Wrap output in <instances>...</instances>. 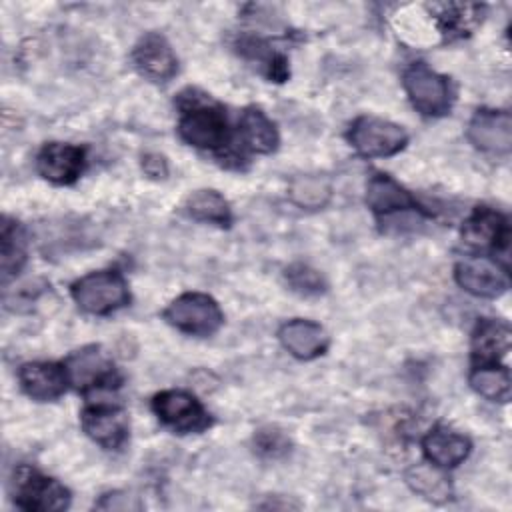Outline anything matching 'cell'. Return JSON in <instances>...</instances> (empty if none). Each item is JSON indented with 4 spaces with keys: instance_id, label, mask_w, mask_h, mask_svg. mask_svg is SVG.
I'll return each instance as SVG.
<instances>
[{
    "instance_id": "cell-1",
    "label": "cell",
    "mask_w": 512,
    "mask_h": 512,
    "mask_svg": "<svg viewBox=\"0 0 512 512\" xmlns=\"http://www.w3.org/2000/svg\"><path fill=\"white\" fill-rule=\"evenodd\" d=\"M74 302L88 314L104 316L128 304L126 280L114 270L90 272L72 284Z\"/></svg>"
},
{
    "instance_id": "cell-2",
    "label": "cell",
    "mask_w": 512,
    "mask_h": 512,
    "mask_svg": "<svg viewBox=\"0 0 512 512\" xmlns=\"http://www.w3.org/2000/svg\"><path fill=\"white\" fill-rule=\"evenodd\" d=\"M164 318L174 328L192 336H210L224 322L216 300L200 292H186L172 300L164 310Z\"/></svg>"
},
{
    "instance_id": "cell-3",
    "label": "cell",
    "mask_w": 512,
    "mask_h": 512,
    "mask_svg": "<svg viewBox=\"0 0 512 512\" xmlns=\"http://www.w3.org/2000/svg\"><path fill=\"white\" fill-rule=\"evenodd\" d=\"M14 502L24 510L50 512L64 510L70 504V492L54 478L42 476L34 468L20 466L14 472Z\"/></svg>"
},
{
    "instance_id": "cell-4",
    "label": "cell",
    "mask_w": 512,
    "mask_h": 512,
    "mask_svg": "<svg viewBox=\"0 0 512 512\" xmlns=\"http://www.w3.org/2000/svg\"><path fill=\"white\" fill-rule=\"evenodd\" d=\"M178 132L184 142L202 150H220L228 142V124L224 112L208 102H196L184 108Z\"/></svg>"
},
{
    "instance_id": "cell-5",
    "label": "cell",
    "mask_w": 512,
    "mask_h": 512,
    "mask_svg": "<svg viewBox=\"0 0 512 512\" xmlns=\"http://www.w3.org/2000/svg\"><path fill=\"white\" fill-rule=\"evenodd\" d=\"M348 140L358 154L366 158H384L400 152L406 146L408 136L394 122L376 116H360L354 120Z\"/></svg>"
},
{
    "instance_id": "cell-6",
    "label": "cell",
    "mask_w": 512,
    "mask_h": 512,
    "mask_svg": "<svg viewBox=\"0 0 512 512\" xmlns=\"http://www.w3.org/2000/svg\"><path fill=\"white\" fill-rule=\"evenodd\" d=\"M404 88L414 108L424 116H442L450 110L448 80L424 62H414L404 70Z\"/></svg>"
},
{
    "instance_id": "cell-7",
    "label": "cell",
    "mask_w": 512,
    "mask_h": 512,
    "mask_svg": "<svg viewBox=\"0 0 512 512\" xmlns=\"http://www.w3.org/2000/svg\"><path fill=\"white\" fill-rule=\"evenodd\" d=\"M152 408L160 422L176 432H202L210 426V414L184 390H164L156 394Z\"/></svg>"
},
{
    "instance_id": "cell-8",
    "label": "cell",
    "mask_w": 512,
    "mask_h": 512,
    "mask_svg": "<svg viewBox=\"0 0 512 512\" xmlns=\"http://www.w3.org/2000/svg\"><path fill=\"white\" fill-rule=\"evenodd\" d=\"M456 282L470 294L482 298H496L506 292L508 288V274L506 270L486 258V256H472L464 258L456 264L454 270Z\"/></svg>"
},
{
    "instance_id": "cell-9",
    "label": "cell",
    "mask_w": 512,
    "mask_h": 512,
    "mask_svg": "<svg viewBox=\"0 0 512 512\" xmlns=\"http://www.w3.org/2000/svg\"><path fill=\"white\" fill-rule=\"evenodd\" d=\"M82 428L84 432L100 446L108 450H118L128 440V416L118 406L96 404L88 406L82 412Z\"/></svg>"
},
{
    "instance_id": "cell-10",
    "label": "cell",
    "mask_w": 512,
    "mask_h": 512,
    "mask_svg": "<svg viewBox=\"0 0 512 512\" xmlns=\"http://www.w3.org/2000/svg\"><path fill=\"white\" fill-rule=\"evenodd\" d=\"M470 142L490 154H508L512 148V118L504 110H478L468 124Z\"/></svg>"
},
{
    "instance_id": "cell-11",
    "label": "cell",
    "mask_w": 512,
    "mask_h": 512,
    "mask_svg": "<svg viewBox=\"0 0 512 512\" xmlns=\"http://www.w3.org/2000/svg\"><path fill=\"white\" fill-rule=\"evenodd\" d=\"M134 68L152 82H168L176 70L178 60L164 36L150 32L140 38L132 52Z\"/></svg>"
},
{
    "instance_id": "cell-12",
    "label": "cell",
    "mask_w": 512,
    "mask_h": 512,
    "mask_svg": "<svg viewBox=\"0 0 512 512\" xmlns=\"http://www.w3.org/2000/svg\"><path fill=\"white\" fill-rule=\"evenodd\" d=\"M68 380L80 390L110 388L116 382V374L108 358L96 346L76 350L66 362Z\"/></svg>"
},
{
    "instance_id": "cell-13",
    "label": "cell",
    "mask_w": 512,
    "mask_h": 512,
    "mask_svg": "<svg viewBox=\"0 0 512 512\" xmlns=\"http://www.w3.org/2000/svg\"><path fill=\"white\" fill-rule=\"evenodd\" d=\"M38 172L54 184H72L84 168V150L74 144L50 142L36 158Z\"/></svg>"
},
{
    "instance_id": "cell-14",
    "label": "cell",
    "mask_w": 512,
    "mask_h": 512,
    "mask_svg": "<svg viewBox=\"0 0 512 512\" xmlns=\"http://www.w3.org/2000/svg\"><path fill=\"white\" fill-rule=\"evenodd\" d=\"M18 380L22 390L40 402L56 400L64 394L68 380L66 366L54 362H28L18 370Z\"/></svg>"
},
{
    "instance_id": "cell-15",
    "label": "cell",
    "mask_w": 512,
    "mask_h": 512,
    "mask_svg": "<svg viewBox=\"0 0 512 512\" xmlns=\"http://www.w3.org/2000/svg\"><path fill=\"white\" fill-rule=\"evenodd\" d=\"M278 338L282 346L300 360H312L324 354V350L328 348V336L324 328L316 322L302 320V318L282 324Z\"/></svg>"
},
{
    "instance_id": "cell-16",
    "label": "cell",
    "mask_w": 512,
    "mask_h": 512,
    "mask_svg": "<svg viewBox=\"0 0 512 512\" xmlns=\"http://www.w3.org/2000/svg\"><path fill=\"white\" fill-rule=\"evenodd\" d=\"M422 448L426 458L438 468H454L470 454V440L458 432L446 428L430 430L424 440Z\"/></svg>"
},
{
    "instance_id": "cell-17",
    "label": "cell",
    "mask_w": 512,
    "mask_h": 512,
    "mask_svg": "<svg viewBox=\"0 0 512 512\" xmlns=\"http://www.w3.org/2000/svg\"><path fill=\"white\" fill-rule=\"evenodd\" d=\"M462 236L472 246H506L508 244V224L506 220L490 210V208H478L464 224Z\"/></svg>"
},
{
    "instance_id": "cell-18",
    "label": "cell",
    "mask_w": 512,
    "mask_h": 512,
    "mask_svg": "<svg viewBox=\"0 0 512 512\" xmlns=\"http://www.w3.org/2000/svg\"><path fill=\"white\" fill-rule=\"evenodd\" d=\"M366 202L376 214H392L396 210L416 208V202L410 196V192L386 174H374L368 180Z\"/></svg>"
},
{
    "instance_id": "cell-19",
    "label": "cell",
    "mask_w": 512,
    "mask_h": 512,
    "mask_svg": "<svg viewBox=\"0 0 512 512\" xmlns=\"http://www.w3.org/2000/svg\"><path fill=\"white\" fill-rule=\"evenodd\" d=\"M428 10L432 12L434 20L438 22V28L448 38L464 36L468 34L476 22L480 20L482 6L478 4H458V2H442V4H430Z\"/></svg>"
},
{
    "instance_id": "cell-20",
    "label": "cell",
    "mask_w": 512,
    "mask_h": 512,
    "mask_svg": "<svg viewBox=\"0 0 512 512\" xmlns=\"http://www.w3.org/2000/svg\"><path fill=\"white\" fill-rule=\"evenodd\" d=\"M510 350V328L498 320H482L472 336L474 358L492 364Z\"/></svg>"
},
{
    "instance_id": "cell-21",
    "label": "cell",
    "mask_w": 512,
    "mask_h": 512,
    "mask_svg": "<svg viewBox=\"0 0 512 512\" xmlns=\"http://www.w3.org/2000/svg\"><path fill=\"white\" fill-rule=\"evenodd\" d=\"M240 132L248 148L270 154L278 146V130L260 108H246L240 118Z\"/></svg>"
},
{
    "instance_id": "cell-22",
    "label": "cell",
    "mask_w": 512,
    "mask_h": 512,
    "mask_svg": "<svg viewBox=\"0 0 512 512\" xmlns=\"http://www.w3.org/2000/svg\"><path fill=\"white\" fill-rule=\"evenodd\" d=\"M184 208L194 220L200 222H210L216 226H228L232 222L230 206L216 190H196L188 196Z\"/></svg>"
},
{
    "instance_id": "cell-23",
    "label": "cell",
    "mask_w": 512,
    "mask_h": 512,
    "mask_svg": "<svg viewBox=\"0 0 512 512\" xmlns=\"http://www.w3.org/2000/svg\"><path fill=\"white\" fill-rule=\"evenodd\" d=\"M290 200L306 210L324 208L332 198V184L326 176L302 174L290 182Z\"/></svg>"
},
{
    "instance_id": "cell-24",
    "label": "cell",
    "mask_w": 512,
    "mask_h": 512,
    "mask_svg": "<svg viewBox=\"0 0 512 512\" xmlns=\"http://www.w3.org/2000/svg\"><path fill=\"white\" fill-rule=\"evenodd\" d=\"M470 386L484 396L486 400L494 402H508L510 400V374L504 366L494 364H480L470 372Z\"/></svg>"
},
{
    "instance_id": "cell-25",
    "label": "cell",
    "mask_w": 512,
    "mask_h": 512,
    "mask_svg": "<svg viewBox=\"0 0 512 512\" xmlns=\"http://www.w3.org/2000/svg\"><path fill=\"white\" fill-rule=\"evenodd\" d=\"M238 50L246 58L260 62L266 68V74H268L270 80L284 82L288 78V62H286V58L276 54V52H272L270 46L266 42H262L260 38H252V36L240 38Z\"/></svg>"
},
{
    "instance_id": "cell-26",
    "label": "cell",
    "mask_w": 512,
    "mask_h": 512,
    "mask_svg": "<svg viewBox=\"0 0 512 512\" xmlns=\"http://www.w3.org/2000/svg\"><path fill=\"white\" fill-rule=\"evenodd\" d=\"M2 276L4 280H8L10 276H14L26 262V240L24 234L20 230V226L16 222H10L8 218H4L2 224Z\"/></svg>"
},
{
    "instance_id": "cell-27",
    "label": "cell",
    "mask_w": 512,
    "mask_h": 512,
    "mask_svg": "<svg viewBox=\"0 0 512 512\" xmlns=\"http://www.w3.org/2000/svg\"><path fill=\"white\" fill-rule=\"evenodd\" d=\"M408 484L412 486L414 492L422 494L426 500L432 502H444L450 498V486L446 482V478L436 472L430 466H416L406 474Z\"/></svg>"
},
{
    "instance_id": "cell-28",
    "label": "cell",
    "mask_w": 512,
    "mask_h": 512,
    "mask_svg": "<svg viewBox=\"0 0 512 512\" xmlns=\"http://www.w3.org/2000/svg\"><path fill=\"white\" fill-rule=\"evenodd\" d=\"M286 282L294 292L304 296H316L326 290V282L322 274L302 262L286 268Z\"/></svg>"
},
{
    "instance_id": "cell-29",
    "label": "cell",
    "mask_w": 512,
    "mask_h": 512,
    "mask_svg": "<svg viewBox=\"0 0 512 512\" xmlns=\"http://www.w3.org/2000/svg\"><path fill=\"white\" fill-rule=\"evenodd\" d=\"M256 448L260 454L276 458L288 450V440L278 430H262L256 436Z\"/></svg>"
},
{
    "instance_id": "cell-30",
    "label": "cell",
    "mask_w": 512,
    "mask_h": 512,
    "mask_svg": "<svg viewBox=\"0 0 512 512\" xmlns=\"http://www.w3.org/2000/svg\"><path fill=\"white\" fill-rule=\"evenodd\" d=\"M96 508H102V510H138L140 504L136 502V496L114 492V494L102 496V500L96 504Z\"/></svg>"
},
{
    "instance_id": "cell-31",
    "label": "cell",
    "mask_w": 512,
    "mask_h": 512,
    "mask_svg": "<svg viewBox=\"0 0 512 512\" xmlns=\"http://www.w3.org/2000/svg\"><path fill=\"white\" fill-rule=\"evenodd\" d=\"M142 168L152 178H164L166 172H168L166 160L160 154H146L144 160H142Z\"/></svg>"
}]
</instances>
